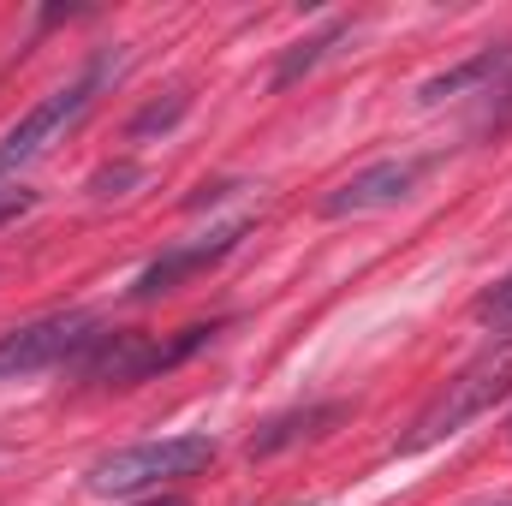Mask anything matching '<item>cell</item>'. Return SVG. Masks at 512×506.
I'll use <instances>...</instances> for the list:
<instances>
[{
  "mask_svg": "<svg viewBox=\"0 0 512 506\" xmlns=\"http://www.w3.org/2000/svg\"><path fill=\"white\" fill-rule=\"evenodd\" d=\"M512 393V340H501L489 358H477L465 376H453L429 405H423V417L411 423V435L399 441V453H423V447H435V441H447V435H459L471 417H483L489 405H501Z\"/></svg>",
  "mask_w": 512,
  "mask_h": 506,
  "instance_id": "cell-1",
  "label": "cell"
},
{
  "mask_svg": "<svg viewBox=\"0 0 512 506\" xmlns=\"http://www.w3.org/2000/svg\"><path fill=\"white\" fill-rule=\"evenodd\" d=\"M215 435H161V441H137L108 459L90 465V489L96 495H137V489H161L179 477H197L215 465Z\"/></svg>",
  "mask_w": 512,
  "mask_h": 506,
  "instance_id": "cell-2",
  "label": "cell"
},
{
  "mask_svg": "<svg viewBox=\"0 0 512 506\" xmlns=\"http://www.w3.org/2000/svg\"><path fill=\"white\" fill-rule=\"evenodd\" d=\"M114 72H120V54H114V60L102 54V60H96V66H84L72 84H60L54 96H42V102H36V108H30L18 126L0 137V173H18V167H30L36 155H48V149H54L66 131H72L78 120H84V114H90L96 90H102Z\"/></svg>",
  "mask_w": 512,
  "mask_h": 506,
  "instance_id": "cell-3",
  "label": "cell"
},
{
  "mask_svg": "<svg viewBox=\"0 0 512 506\" xmlns=\"http://www.w3.org/2000/svg\"><path fill=\"white\" fill-rule=\"evenodd\" d=\"M108 328L90 316V310H60V316H36L12 334H0V381L36 376V370H60V364H78Z\"/></svg>",
  "mask_w": 512,
  "mask_h": 506,
  "instance_id": "cell-4",
  "label": "cell"
},
{
  "mask_svg": "<svg viewBox=\"0 0 512 506\" xmlns=\"http://www.w3.org/2000/svg\"><path fill=\"white\" fill-rule=\"evenodd\" d=\"M215 340V328H179L173 340H149V334H102L84 358H78V370L90 381H114V387H131V381H149L161 376V370H179L185 358H197L203 346Z\"/></svg>",
  "mask_w": 512,
  "mask_h": 506,
  "instance_id": "cell-5",
  "label": "cell"
},
{
  "mask_svg": "<svg viewBox=\"0 0 512 506\" xmlns=\"http://www.w3.org/2000/svg\"><path fill=\"white\" fill-rule=\"evenodd\" d=\"M429 173V155H393V161H376L364 173H352L346 185H334L322 197V215L328 221H346V215H376V209H393L405 203Z\"/></svg>",
  "mask_w": 512,
  "mask_h": 506,
  "instance_id": "cell-6",
  "label": "cell"
},
{
  "mask_svg": "<svg viewBox=\"0 0 512 506\" xmlns=\"http://www.w3.org/2000/svg\"><path fill=\"white\" fill-rule=\"evenodd\" d=\"M251 233V221H233V227H215V233H203V239H191V245H173V251H161L137 280H131V298L137 304H149V298H161V292H173L179 280H191V274H203V268H215L221 256L239 251V239Z\"/></svg>",
  "mask_w": 512,
  "mask_h": 506,
  "instance_id": "cell-7",
  "label": "cell"
},
{
  "mask_svg": "<svg viewBox=\"0 0 512 506\" xmlns=\"http://www.w3.org/2000/svg\"><path fill=\"white\" fill-rule=\"evenodd\" d=\"M507 78H512V42H495V48H483V54H471V60L435 72V78L417 90V102L435 108V102H447V96H495Z\"/></svg>",
  "mask_w": 512,
  "mask_h": 506,
  "instance_id": "cell-8",
  "label": "cell"
},
{
  "mask_svg": "<svg viewBox=\"0 0 512 506\" xmlns=\"http://www.w3.org/2000/svg\"><path fill=\"white\" fill-rule=\"evenodd\" d=\"M346 36H352V18H328L316 36H304V42H292V48L280 54V66H274V78H268V84H274V90H292V84H298L304 72H316V66H322Z\"/></svg>",
  "mask_w": 512,
  "mask_h": 506,
  "instance_id": "cell-9",
  "label": "cell"
},
{
  "mask_svg": "<svg viewBox=\"0 0 512 506\" xmlns=\"http://www.w3.org/2000/svg\"><path fill=\"white\" fill-rule=\"evenodd\" d=\"M340 417H346V405H304V411H286V417H274V423L256 429L251 453L268 459V453H280V447H292V441H304V435H322V429L340 423Z\"/></svg>",
  "mask_w": 512,
  "mask_h": 506,
  "instance_id": "cell-10",
  "label": "cell"
},
{
  "mask_svg": "<svg viewBox=\"0 0 512 506\" xmlns=\"http://www.w3.org/2000/svg\"><path fill=\"white\" fill-rule=\"evenodd\" d=\"M185 114H191V96H185V90H173L167 102H149L143 114H131L126 131H131V137H155V131H173Z\"/></svg>",
  "mask_w": 512,
  "mask_h": 506,
  "instance_id": "cell-11",
  "label": "cell"
},
{
  "mask_svg": "<svg viewBox=\"0 0 512 506\" xmlns=\"http://www.w3.org/2000/svg\"><path fill=\"white\" fill-rule=\"evenodd\" d=\"M477 322H483V328H495L501 340H512V274H501V280L477 298Z\"/></svg>",
  "mask_w": 512,
  "mask_h": 506,
  "instance_id": "cell-12",
  "label": "cell"
},
{
  "mask_svg": "<svg viewBox=\"0 0 512 506\" xmlns=\"http://www.w3.org/2000/svg\"><path fill=\"white\" fill-rule=\"evenodd\" d=\"M137 179H143L137 161H114V167H102V173L90 179V197H120L126 185H137Z\"/></svg>",
  "mask_w": 512,
  "mask_h": 506,
  "instance_id": "cell-13",
  "label": "cell"
},
{
  "mask_svg": "<svg viewBox=\"0 0 512 506\" xmlns=\"http://www.w3.org/2000/svg\"><path fill=\"white\" fill-rule=\"evenodd\" d=\"M24 209H30V191H24V185H6V179H0V227H6V221H18Z\"/></svg>",
  "mask_w": 512,
  "mask_h": 506,
  "instance_id": "cell-14",
  "label": "cell"
},
{
  "mask_svg": "<svg viewBox=\"0 0 512 506\" xmlns=\"http://www.w3.org/2000/svg\"><path fill=\"white\" fill-rule=\"evenodd\" d=\"M489 108H495V114H489L495 126H512V78L501 84V90H495V96H489Z\"/></svg>",
  "mask_w": 512,
  "mask_h": 506,
  "instance_id": "cell-15",
  "label": "cell"
},
{
  "mask_svg": "<svg viewBox=\"0 0 512 506\" xmlns=\"http://www.w3.org/2000/svg\"><path fill=\"white\" fill-rule=\"evenodd\" d=\"M143 506H185L179 495H155V501H143Z\"/></svg>",
  "mask_w": 512,
  "mask_h": 506,
  "instance_id": "cell-16",
  "label": "cell"
},
{
  "mask_svg": "<svg viewBox=\"0 0 512 506\" xmlns=\"http://www.w3.org/2000/svg\"><path fill=\"white\" fill-rule=\"evenodd\" d=\"M477 506H512V501H477Z\"/></svg>",
  "mask_w": 512,
  "mask_h": 506,
  "instance_id": "cell-17",
  "label": "cell"
}]
</instances>
